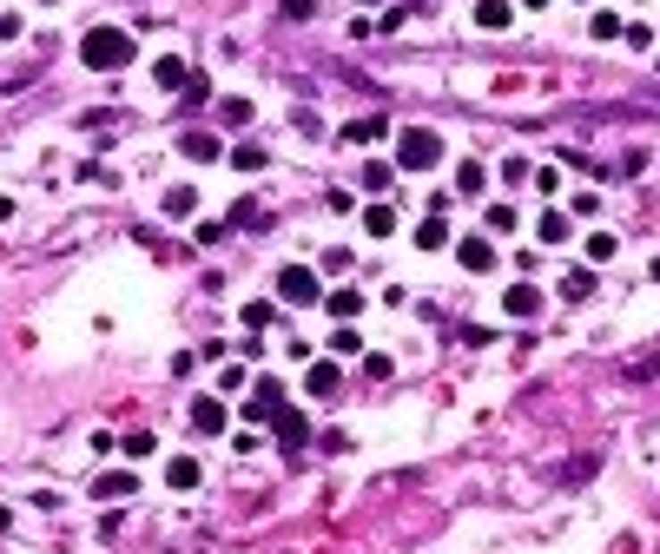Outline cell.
I'll list each match as a JSON object with an SVG mask.
<instances>
[{"label":"cell","mask_w":660,"mask_h":554,"mask_svg":"<svg viewBox=\"0 0 660 554\" xmlns=\"http://www.w3.org/2000/svg\"><path fill=\"white\" fill-rule=\"evenodd\" d=\"M79 60H87L93 73H120V66H132V33H126V27H93V33H79Z\"/></svg>","instance_id":"6da1fadb"},{"label":"cell","mask_w":660,"mask_h":554,"mask_svg":"<svg viewBox=\"0 0 660 554\" xmlns=\"http://www.w3.org/2000/svg\"><path fill=\"white\" fill-rule=\"evenodd\" d=\"M436 159H443V139H436L430 126H410V132H397V172H430Z\"/></svg>","instance_id":"7a4b0ae2"},{"label":"cell","mask_w":660,"mask_h":554,"mask_svg":"<svg viewBox=\"0 0 660 554\" xmlns=\"http://www.w3.org/2000/svg\"><path fill=\"white\" fill-rule=\"evenodd\" d=\"M278 297H284V304H324V291H317V271H311V264H284V271H278Z\"/></svg>","instance_id":"3957f363"},{"label":"cell","mask_w":660,"mask_h":554,"mask_svg":"<svg viewBox=\"0 0 660 554\" xmlns=\"http://www.w3.org/2000/svg\"><path fill=\"white\" fill-rule=\"evenodd\" d=\"M271 423H278V449H284V456L311 449V416H304V409H278Z\"/></svg>","instance_id":"277c9868"},{"label":"cell","mask_w":660,"mask_h":554,"mask_svg":"<svg viewBox=\"0 0 660 554\" xmlns=\"http://www.w3.org/2000/svg\"><path fill=\"white\" fill-rule=\"evenodd\" d=\"M455 264H463L469 277L496 271V244H489V231H482V238H463V244H455Z\"/></svg>","instance_id":"5b68a950"},{"label":"cell","mask_w":660,"mask_h":554,"mask_svg":"<svg viewBox=\"0 0 660 554\" xmlns=\"http://www.w3.org/2000/svg\"><path fill=\"white\" fill-rule=\"evenodd\" d=\"M363 304H370V297H363V291H350V284H337V291L324 297V310L337 317V324H357V317H363Z\"/></svg>","instance_id":"8992f818"},{"label":"cell","mask_w":660,"mask_h":554,"mask_svg":"<svg viewBox=\"0 0 660 554\" xmlns=\"http://www.w3.org/2000/svg\"><path fill=\"white\" fill-rule=\"evenodd\" d=\"M93 495L99 501H126V495H139V475H132V468H106V475L93 482Z\"/></svg>","instance_id":"52a82bcc"},{"label":"cell","mask_w":660,"mask_h":554,"mask_svg":"<svg viewBox=\"0 0 660 554\" xmlns=\"http://www.w3.org/2000/svg\"><path fill=\"white\" fill-rule=\"evenodd\" d=\"M225 423H231V416H225V402H218V396H198L192 402V429L198 435H225Z\"/></svg>","instance_id":"ba28073f"},{"label":"cell","mask_w":660,"mask_h":554,"mask_svg":"<svg viewBox=\"0 0 660 554\" xmlns=\"http://www.w3.org/2000/svg\"><path fill=\"white\" fill-rule=\"evenodd\" d=\"M476 27L482 33H509L515 27V0H476Z\"/></svg>","instance_id":"9c48e42d"},{"label":"cell","mask_w":660,"mask_h":554,"mask_svg":"<svg viewBox=\"0 0 660 554\" xmlns=\"http://www.w3.org/2000/svg\"><path fill=\"white\" fill-rule=\"evenodd\" d=\"M502 310H509V317H522V324H529V317L541 310V291H535L529 277H522V284H509V291H502Z\"/></svg>","instance_id":"30bf717a"},{"label":"cell","mask_w":660,"mask_h":554,"mask_svg":"<svg viewBox=\"0 0 660 554\" xmlns=\"http://www.w3.org/2000/svg\"><path fill=\"white\" fill-rule=\"evenodd\" d=\"M568 231H574V218H568V211H555V205L535 218V238H541V244H568Z\"/></svg>","instance_id":"8fae6325"},{"label":"cell","mask_w":660,"mask_h":554,"mask_svg":"<svg viewBox=\"0 0 660 554\" xmlns=\"http://www.w3.org/2000/svg\"><path fill=\"white\" fill-rule=\"evenodd\" d=\"M304 390H311V396H337V390H344V369H337V363H311Z\"/></svg>","instance_id":"7c38bea8"},{"label":"cell","mask_w":660,"mask_h":554,"mask_svg":"<svg viewBox=\"0 0 660 554\" xmlns=\"http://www.w3.org/2000/svg\"><path fill=\"white\" fill-rule=\"evenodd\" d=\"M165 482H172V489H198L205 468H198V456H172V462H165Z\"/></svg>","instance_id":"4fadbf2b"},{"label":"cell","mask_w":660,"mask_h":554,"mask_svg":"<svg viewBox=\"0 0 660 554\" xmlns=\"http://www.w3.org/2000/svg\"><path fill=\"white\" fill-rule=\"evenodd\" d=\"M337 139H344V145H377V139H390V126H383V120H350Z\"/></svg>","instance_id":"5bb4252c"},{"label":"cell","mask_w":660,"mask_h":554,"mask_svg":"<svg viewBox=\"0 0 660 554\" xmlns=\"http://www.w3.org/2000/svg\"><path fill=\"white\" fill-rule=\"evenodd\" d=\"M179 153H185V159H225V145H218L212 132H185V139H179Z\"/></svg>","instance_id":"9a60e30c"},{"label":"cell","mask_w":660,"mask_h":554,"mask_svg":"<svg viewBox=\"0 0 660 554\" xmlns=\"http://www.w3.org/2000/svg\"><path fill=\"white\" fill-rule=\"evenodd\" d=\"M152 79H159V87H172V93H185V79H192V73H185V60H179V54H165L159 66H152Z\"/></svg>","instance_id":"2e32d148"},{"label":"cell","mask_w":660,"mask_h":554,"mask_svg":"<svg viewBox=\"0 0 660 554\" xmlns=\"http://www.w3.org/2000/svg\"><path fill=\"white\" fill-rule=\"evenodd\" d=\"M363 231H370V238H390V231H397V211H390V205H370V211H363Z\"/></svg>","instance_id":"e0dca14e"},{"label":"cell","mask_w":660,"mask_h":554,"mask_svg":"<svg viewBox=\"0 0 660 554\" xmlns=\"http://www.w3.org/2000/svg\"><path fill=\"white\" fill-rule=\"evenodd\" d=\"M416 244H422V251H443V244H449V225H443V218H422V225H416Z\"/></svg>","instance_id":"ac0fdd59"},{"label":"cell","mask_w":660,"mask_h":554,"mask_svg":"<svg viewBox=\"0 0 660 554\" xmlns=\"http://www.w3.org/2000/svg\"><path fill=\"white\" fill-rule=\"evenodd\" d=\"M581 251H588V264H607L621 244H614V231H588V244H581Z\"/></svg>","instance_id":"d6986e66"},{"label":"cell","mask_w":660,"mask_h":554,"mask_svg":"<svg viewBox=\"0 0 660 554\" xmlns=\"http://www.w3.org/2000/svg\"><path fill=\"white\" fill-rule=\"evenodd\" d=\"M198 211V192L192 185H179V192H165V218H192Z\"/></svg>","instance_id":"ffe728a7"},{"label":"cell","mask_w":660,"mask_h":554,"mask_svg":"<svg viewBox=\"0 0 660 554\" xmlns=\"http://www.w3.org/2000/svg\"><path fill=\"white\" fill-rule=\"evenodd\" d=\"M482 225H489V238H509V231H515V205H489Z\"/></svg>","instance_id":"44dd1931"},{"label":"cell","mask_w":660,"mask_h":554,"mask_svg":"<svg viewBox=\"0 0 660 554\" xmlns=\"http://www.w3.org/2000/svg\"><path fill=\"white\" fill-rule=\"evenodd\" d=\"M225 159L238 165V172H264V145H231Z\"/></svg>","instance_id":"7402d4cb"},{"label":"cell","mask_w":660,"mask_h":554,"mask_svg":"<svg viewBox=\"0 0 660 554\" xmlns=\"http://www.w3.org/2000/svg\"><path fill=\"white\" fill-rule=\"evenodd\" d=\"M363 185H370V192H383V185H397V165H390V159H370V165H363Z\"/></svg>","instance_id":"603a6c76"},{"label":"cell","mask_w":660,"mask_h":554,"mask_svg":"<svg viewBox=\"0 0 660 554\" xmlns=\"http://www.w3.org/2000/svg\"><path fill=\"white\" fill-rule=\"evenodd\" d=\"M482 178H489V172H482L476 159H463V165H455V192H482Z\"/></svg>","instance_id":"cb8c5ba5"},{"label":"cell","mask_w":660,"mask_h":554,"mask_svg":"<svg viewBox=\"0 0 660 554\" xmlns=\"http://www.w3.org/2000/svg\"><path fill=\"white\" fill-rule=\"evenodd\" d=\"M218 112H225V126H251V99H238V93L218 99Z\"/></svg>","instance_id":"d4e9b609"},{"label":"cell","mask_w":660,"mask_h":554,"mask_svg":"<svg viewBox=\"0 0 660 554\" xmlns=\"http://www.w3.org/2000/svg\"><path fill=\"white\" fill-rule=\"evenodd\" d=\"M330 350H337V357H357V350H363V337H357V330H350V324H337V337H330Z\"/></svg>","instance_id":"484cf974"},{"label":"cell","mask_w":660,"mask_h":554,"mask_svg":"<svg viewBox=\"0 0 660 554\" xmlns=\"http://www.w3.org/2000/svg\"><path fill=\"white\" fill-rule=\"evenodd\" d=\"M588 33H595V40H614V33H628V27H621V13H595Z\"/></svg>","instance_id":"4316f807"},{"label":"cell","mask_w":660,"mask_h":554,"mask_svg":"<svg viewBox=\"0 0 660 554\" xmlns=\"http://www.w3.org/2000/svg\"><path fill=\"white\" fill-rule=\"evenodd\" d=\"M562 291H568V297H595V271H568Z\"/></svg>","instance_id":"83f0119b"},{"label":"cell","mask_w":660,"mask_h":554,"mask_svg":"<svg viewBox=\"0 0 660 554\" xmlns=\"http://www.w3.org/2000/svg\"><path fill=\"white\" fill-rule=\"evenodd\" d=\"M390 369H397V363L383 357V350H370V357H363V376H370V383H383V376H390Z\"/></svg>","instance_id":"f1b7e54d"},{"label":"cell","mask_w":660,"mask_h":554,"mask_svg":"<svg viewBox=\"0 0 660 554\" xmlns=\"http://www.w3.org/2000/svg\"><path fill=\"white\" fill-rule=\"evenodd\" d=\"M271 416H278V402H264V396L245 402V423H271Z\"/></svg>","instance_id":"f546056e"},{"label":"cell","mask_w":660,"mask_h":554,"mask_svg":"<svg viewBox=\"0 0 660 554\" xmlns=\"http://www.w3.org/2000/svg\"><path fill=\"white\" fill-rule=\"evenodd\" d=\"M231 225H264V211L251 205V198H238V205H231Z\"/></svg>","instance_id":"4dcf8cb0"},{"label":"cell","mask_w":660,"mask_h":554,"mask_svg":"<svg viewBox=\"0 0 660 554\" xmlns=\"http://www.w3.org/2000/svg\"><path fill=\"white\" fill-rule=\"evenodd\" d=\"M120 449H126V456H152V429H132Z\"/></svg>","instance_id":"1f68e13d"},{"label":"cell","mask_w":660,"mask_h":554,"mask_svg":"<svg viewBox=\"0 0 660 554\" xmlns=\"http://www.w3.org/2000/svg\"><path fill=\"white\" fill-rule=\"evenodd\" d=\"M251 396H264V402H278V409H284V383L278 376H258V390H251Z\"/></svg>","instance_id":"d6a6232c"},{"label":"cell","mask_w":660,"mask_h":554,"mask_svg":"<svg viewBox=\"0 0 660 554\" xmlns=\"http://www.w3.org/2000/svg\"><path fill=\"white\" fill-rule=\"evenodd\" d=\"M324 271L330 277H350V251H324Z\"/></svg>","instance_id":"836d02e7"},{"label":"cell","mask_w":660,"mask_h":554,"mask_svg":"<svg viewBox=\"0 0 660 554\" xmlns=\"http://www.w3.org/2000/svg\"><path fill=\"white\" fill-rule=\"evenodd\" d=\"M284 13H291V21H304V13H311V0H284Z\"/></svg>","instance_id":"e575fe53"},{"label":"cell","mask_w":660,"mask_h":554,"mask_svg":"<svg viewBox=\"0 0 660 554\" xmlns=\"http://www.w3.org/2000/svg\"><path fill=\"white\" fill-rule=\"evenodd\" d=\"M7 522H13V515H7V509H0V534H7Z\"/></svg>","instance_id":"d590c367"},{"label":"cell","mask_w":660,"mask_h":554,"mask_svg":"<svg viewBox=\"0 0 660 554\" xmlns=\"http://www.w3.org/2000/svg\"><path fill=\"white\" fill-rule=\"evenodd\" d=\"M647 271H654V284H660V258H654V264H647Z\"/></svg>","instance_id":"8d00e7d4"},{"label":"cell","mask_w":660,"mask_h":554,"mask_svg":"<svg viewBox=\"0 0 660 554\" xmlns=\"http://www.w3.org/2000/svg\"><path fill=\"white\" fill-rule=\"evenodd\" d=\"M522 7H548V0H522Z\"/></svg>","instance_id":"74e56055"}]
</instances>
